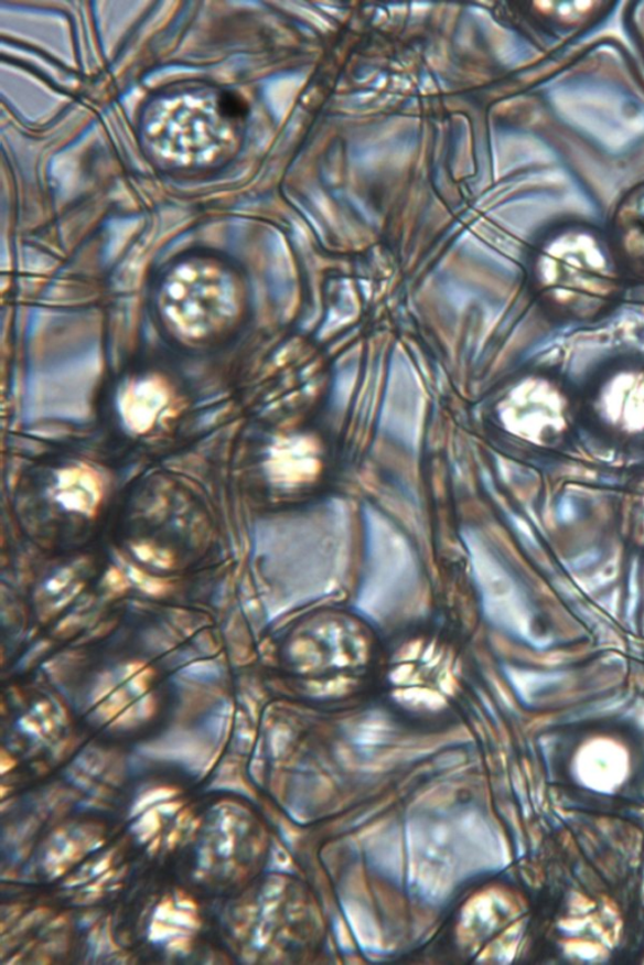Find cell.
Returning <instances> with one entry per match:
<instances>
[{"label":"cell","instance_id":"1","mask_svg":"<svg viewBox=\"0 0 644 965\" xmlns=\"http://www.w3.org/2000/svg\"><path fill=\"white\" fill-rule=\"evenodd\" d=\"M160 304L169 326L185 339L207 337L237 314L235 293L225 279L190 270L168 286Z\"/></svg>","mask_w":644,"mask_h":965},{"label":"cell","instance_id":"2","mask_svg":"<svg viewBox=\"0 0 644 965\" xmlns=\"http://www.w3.org/2000/svg\"><path fill=\"white\" fill-rule=\"evenodd\" d=\"M168 400L167 387L159 378L133 380L124 387L119 396V410L125 426L139 435L147 432L153 428Z\"/></svg>","mask_w":644,"mask_h":965},{"label":"cell","instance_id":"3","mask_svg":"<svg viewBox=\"0 0 644 965\" xmlns=\"http://www.w3.org/2000/svg\"><path fill=\"white\" fill-rule=\"evenodd\" d=\"M624 771V755L612 744L601 743L589 747L586 753L580 755V778L595 789H612L622 780Z\"/></svg>","mask_w":644,"mask_h":965},{"label":"cell","instance_id":"4","mask_svg":"<svg viewBox=\"0 0 644 965\" xmlns=\"http://www.w3.org/2000/svg\"><path fill=\"white\" fill-rule=\"evenodd\" d=\"M58 500L68 510L89 513L101 497L100 484L85 468L67 469L57 482Z\"/></svg>","mask_w":644,"mask_h":965},{"label":"cell","instance_id":"5","mask_svg":"<svg viewBox=\"0 0 644 965\" xmlns=\"http://www.w3.org/2000/svg\"><path fill=\"white\" fill-rule=\"evenodd\" d=\"M176 791L169 787H159L150 790L146 793H142L140 797L136 802L130 809V818L140 816L146 813V811L158 806L159 804H163L165 801H170L175 798Z\"/></svg>","mask_w":644,"mask_h":965},{"label":"cell","instance_id":"6","mask_svg":"<svg viewBox=\"0 0 644 965\" xmlns=\"http://www.w3.org/2000/svg\"><path fill=\"white\" fill-rule=\"evenodd\" d=\"M160 827V814L157 808H150L132 826V833L138 837L139 843L146 844L154 837Z\"/></svg>","mask_w":644,"mask_h":965},{"label":"cell","instance_id":"7","mask_svg":"<svg viewBox=\"0 0 644 965\" xmlns=\"http://www.w3.org/2000/svg\"><path fill=\"white\" fill-rule=\"evenodd\" d=\"M221 111L230 117L242 116L247 111V106L237 95L225 94L219 101Z\"/></svg>","mask_w":644,"mask_h":965},{"label":"cell","instance_id":"8","mask_svg":"<svg viewBox=\"0 0 644 965\" xmlns=\"http://www.w3.org/2000/svg\"><path fill=\"white\" fill-rule=\"evenodd\" d=\"M234 847L235 838L234 836L227 834L218 841L217 850L223 856V858H228V856L234 853Z\"/></svg>","mask_w":644,"mask_h":965},{"label":"cell","instance_id":"9","mask_svg":"<svg viewBox=\"0 0 644 965\" xmlns=\"http://www.w3.org/2000/svg\"><path fill=\"white\" fill-rule=\"evenodd\" d=\"M170 801H172V800H170ZM170 801H165V802H163V804H159L158 806H155V808L160 815L172 816V815H175L176 813H179V809L182 808L181 802H170Z\"/></svg>","mask_w":644,"mask_h":965},{"label":"cell","instance_id":"10","mask_svg":"<svg viewBox=\"0 0 644 965\" xmlns=\"http://www.w3.org/2000/svg\"><path fill=\"white\" fill-rule=\"evenodd\" d=\"M112 853L106 854L101 860H98L92 869V878L105 873L110 868Z\"/></svg>","mask_w":644,"mask_h":965}]
</instances>
